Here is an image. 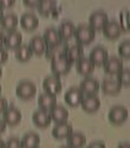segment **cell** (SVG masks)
I'll return each instance as SVG.
<instances>
[{"mask_svg": "<svg viewBox=\"0 0 130 148\" xmlns=\"http://www.w3.org/2000/svg\"><path fill=\"white\" fill-rule=\"evenodd\" d=\"M15 0H0V8L5 9V8H12L14 5H15Z\"/></svg>", "mask_w": 130, "mask_h": 148, "instance_id": "36", "label": "cell"}, {"mask_svg": "<svg viewBox=\"0 0 130 148\" xmlns=\"http://www.w3.org/2000/svg\"><path fill=\"white\" fill-rule=\"evenodd\" d=\"M6 130V123L3 121V120H0V135Z\"/></svg>", "mask_w": 130, "mask_h": 148, "instance_id": "41", "label": "cell"}, {"mask_svg": "<svg viewBox=\"0 0 130 148\" xmlns=\"http://www.w3.org/2000/svg\"><path fill=\"white\" fill-rule=\"evenodd\" d=\"M37 92V86L33 82L22 80L16 86V95L22 100H31L35 98Z\"/></svg>", "mask_w": 130, "mask_h": 148, "instance_id": "2", "label": "cell"}, {"mask_svg": "<svg viewBox=\"0 0 130 148\" xmlns=\"http://www.w3.org/2000/svg\"><path fill=\"white\" fill-rule=\"evenodd\" d=\"M101 89L107 95H117L122 90V85L115 79H104L101 84Z\"/></svg>", "mask_w": 130, "mask_h": 148, "instance_id": "23", "label": "cell"}, {"mask_svg": "<svg viewBox=\"0 0 130 148\" xmlns=\"http://www.w3.org/2000/svg\"><path fill=\"white\" fill-rule=\"evenodd\" d=\"M75 38L77 41V45L80 46H87L90 45L96 37V31L92 30L89 25L81 24L76 27L75 31Z\"/></svg>", "mask_w": 130, "mask_h": 148, "instance_id": "1", "label": "cell"}, {"mask_svg": "<svg viewBox=\"0 0 130 148\" xmlns=\"http://www.w3.org/2000/svg\"><path fill=\"white\" fill-rule=\"evenodd\" d=\"M22 148H38L41 143V137L36 132H28L21 140Z\"/></svg>", "mask_w": 130, "mask_h": 148, "instance_id": "27", "label": "cell"}, {"mask_svg": "<svg viewBox=\"0 0 130 148\" xmlns=\"http://www.w3.org/2000/svg\"><path fill=\"white\" fill-rule=\"evenodd\" d=\"M93 68L95 66L90 62L89 58H81L80 61H79L76 63V71L79 74H81V75L83 77H90V74H92V72H93Z\"/></svg>", "mask_w": 130, "mask_h": 148, "instance_id": "28", "label": "cell"}, {"mask_svg": "<svg viewBox=\"0 0 130 148\" xmlns=\"http://www.w3.org/2000/svg\"><path fill=\"white\" fill-rule=\"evenodd\" d=\"M1 75H3V69H1V67H0V78H1Z\"/></svg>", "mask_w": 130, "mask_h": 148, "instance_id": "47", "label": "cell"}, {"mask_svg": "<svg viewBox=\"0 0 130 148\" xmlns=\"http://www.w3.org/2000/svg\"><path fill=\"white\" fill-rule=\"evenodd\" d=\"M58 31H59L60 38H62V41L64 42V41H68V40H70L71 37H74L76 27L71 21H64V22H62V25H60Z\"/></svg>", "mask_w": 130, "mask_h": 148, "instance_id": "24", "label": "cell"}, {"mask_svg": "<svg viewBox=\"0 0 130 148\" xmlns=\"http://www.w3.org/2000/svg\"><path fill=\"white\" fill-rule=\"evenodd\" d=\"M4 37H5V35H4L3 32L0 31V48H1L3 46H4Z\"/></svg>", "mask_w": 130, "mask_h": 148, "instance_id": "42", "label": "cell"}, {"mask_svg": "<svg viewBox=\"0 0 130 148\" xmlns=\"http://www.w3.org/2000/svg\"><path fill=\"white\" fill-rule=\"evenodd\" d=\"M68 146L71 148H82L86 143V137L81 132H72L68 138Z\"/></svg>", "mask_w": 130, "mask_h": 148, "instance_id": "30", "label": "cell"}, {"mask_svg": "<svg viewBox=\"0 0 130 148\" xmlns=\"http://www.w3.org/2000/svg\"><path fill=\"white\" fill-rule=\"evenodd\" d=\"M55 105H57V96L55 95L43 92L38 96V106L41 110L50 111Z\"/></svg>", "mask_w": 130, "mask_h": 148, "instance_id": "21", "label": "cell"}, {"mask_svg": "<svg viewBox=\"0 0 130 148\" xmlns=\"http://www.w3.org/2000/svg\"><path fill=\"white\" fill-rule=\"evenodd\" d=\"M108 15L107 12L98 10V11H95L91 14V16L89 18V26L91 27L92 30L95 31H100V30H103V27L107 25L108 22Z\"/></svg>", "mask_w": 130, "mask_h": 148, "instance_id": "4", "label": "cell"}, {"mask_svg": "<svg viewBox=\"0 0 130 148\" xmlns=\"http://www.w3.org/2000/svg\"><path fill=\"white\" fill-rule=\"evenodd\" d=\"M66 51H68V45L65 42H60L55 46H52V47H47L45 56H47V58H49L52 61L54 58L64 57L66 54Z\"/></svg>", "mask_w": 130, "mask_h": 148, "instance_id": "22", "label": "cell"}, {"mask_svg": "<svg viewBox=\"0 0 130 148\" xmlns=\"http://www.w3.org/2000/svg\"><path fill=\"white\" fill-rule=\"evenodd\" d=\"M89 59L93 66H97V67L103 66L107 62V59H108V51L104 47H102V46H97V47H95L90 52Z\"/></svg>", "mask_w": 130, "mask_h": 148, "instance_id": "7", "label": "cell"}, {"mask_svg": "<svg viewBox=\"0 0 130 148\" xmlns=\"http://www.w3.org/2000/svg\"><path fill=\"white\" fill-rule=\"evenodd\" d=\"M49 115H50V119H52V121H54L55 123L66 122L68 121V117H69L68 110L65 109L64 106L58 105V104L49 111Z\"/></svg>", "mask_w": 130, "mask_h": 148, "instance_id": "17", "label": "cell"}, {"mask_svg": "<svg viewBox=\"0 0 130 148\" xmlns=\"http://www.w3.org/2000/svg\"><path fill=\"white\" fill-rule=\"evenodd\" d=\"M39 4V0H24V5L27 8H37Z\"/></svg>", "mask_w": 130, "mask_h": 148, "instance_id": "39", "label": "cell"}, {"mask_svg": "<svg viewBox=\"0 0 130 148\" xmlns=\"http://www.w3.org/2000/svg\"><path fill=\"white\" fill-rule=\"evenodd\" d=\"M101 84L98 80L92 77H86L81 83H80V89L83 95H96L97 91L100 90Z\"/></svg>", "mask_w": 130, "mask_h": 148, "instance_id": "8", "label": "cell"}, {"mask_svg": "<svg viewBox=\"0 0 130 148\" xmlns=\"http://www.w3.org/2000/svg\"><path fill=\"white\" fill-rule=\"evenodd\" d=\"M118 25L122 32H129L130 31V12L127 9H124L119 12V22Z\"/></svg>", "mask_w": 130, "mask_h": 148, "instance_id": "32", "label": "cell"}, {"mask_svg": "<svg viewBox=\"0 0 130 148\" xmlns=\"http://www.w3.org/2000/svg\"><path fill=\"white\" fill-rule=\"evenodd\" d=\"M1 90H3V88H1V84H0V94H1Z\"/></svg>", "mask_w": 130, "mask_h": 148, "instance_id": "48", "label": "cell"}, {"mask_svg": "<svg viewBox=\"0 0 130 148\" xmlns=\"http://www.w3.org/2000/svg\"><path fill=\"white\" fill-rule=\"evenodd\" d=\"M128 119V109L122 105H115L108 112V120L113 125H120L127 121Z\"/></svg>", "mask_w": 130, "mask_h": 148, "instance_id": "5", "label": "cell"}, {"mask_svg": "<svg viewBox=\"0 0 130 148\" xmlns=\"http://www.w3.org/2000/svg\"><path fill=\"white\" fill-rule=\"evenodd\" d=\"M22 45V35L18 31H11L7 32L4 37V46L9 49H16Z\"/></svg>", "mask_w": 130, "mask_h": 148, "instance_id": "14", "label": "cell"}, {"mask_svg": "<svg viewBox=\"0 0 130 148\" xmlns=\"http://www.w3.org/2000/svg\"><path fill=\"white\" fill-rule=\"evenodd\" d=\"M118 53L120 54V57L124 59L130 58V40H125L118 47Z\"/></svg>", "mask_w": 130, "mask_h": 148, "instance_id": "34", "label": "cell"}, {"mask_svg": "<svg viewBox=\"0 0 130 148\" xmlns=\"http://www.w3.org/2000/svg\"><path fill=\"white\" fill-rule=\"evenodd\" d=\"M118 148H130V143H128V142L120 143V145L118 146Z\"/></svg>", "mask_w": 130, "mask_h": 148, "instance_id": "43", "label": "cell"}, {"mask_svg": "<svg viewBox=\"0 0 130 148\" xmlns=\"http://www.w3.org/2000/svg\"><path fill=\"white\" fill-rule=\"evenodd\" d=\"M28 47L31 48L32 53L36 54V56H42V54L45 53V51H47V45H45L42 36L32 37L30 43H28Z\"/></svg>", "mask_w": 130, "mask_h": 148, "instance_id": "20", "label": "cell"}, {"mask_svg": "<svg viewBox=\"0 0 130 148\" xmlns=\"http://www.w3.org/2000/svg\"><path fill=\"white\" fill-rule=\"evenodd\" d=\"M104 72L110 75H118L123 71V59L119 57H108L107 62L103 64Z\"/></svg>", "mask_w": 130, "mask_h": 148, "instance_id": "11", "label": "cell"}, {"mask_svg": "<svg viewBox=\"0 0 130 148\" xmlns=\"http://www.w3.org/2000/svg\"><path fill=\"white\" fill-rule=\"evenodd\" d=\"M38 17L32 12H26L20 18V25L25 31H33L38 27Z\"/></svg>", "mask_w": 130, "mask_h": 148, "instance_id": "16", "label": "cell"}, {"mask_svg": "<svg viewBox=\"0 0 130 148\" xmlns=\"http://www.w3.org/2000/svg\"><path fill=\"white\" fill-rule=\"evenodd\" d=\"M87 148H106V145L103 142H101V141H97V142L90 143V145L87 146Z\"/></svg>", "mask_w": 130, "mask_h": 148, "instance_id": "40", "label": "cell"}, {"mask_svg": "<svg viewBox=\"0 0 130 148\" xmlns=\"http://www.w3.org/2000/svg\"><path fill=\"white\" fill-rule=\"evenodd\" d=\"M72 64L68 61V58L65 57H59V58H54L50 61V69L53 72V75H65L70 72Z\"/></svg>", "mask_w": 130, "mask_h": 148, "instance_id": "3", "label": "cell"}, {"mask_svg": "<svg viewBox=\"0 0 130 148\" xmlns=\"http://www.w3.org/2000/svg\"><path fill=\"white\" fill-rule=\"evenodd\" d=\"M3 16H4V10H3L1 8H0V18H1Z\"/></svg>", "mask_w": 130, "mask_h": 148, "instance_id": "45", "label": "cell"}, {"mask_svg": "<svg viewBox=\"0 0 130 148\" xmlns=\"http://www.w3.org/2000/svg\"><path fill=\"white\" fill-rule=\"evenodd\" d=\"M32 121L36 125L37 127L39 128H45L48 127L50 122H52V119H50L49 111H44V110H36L33 115H32Z\"/></svg>", "mask_w": 130, "mask_h": 148, "instance_id": "13", "label": "cell"}, {"mask_svg": "<svg viewBox=\"0 0 130 148\" xmlns=\"http://www.w3.org/2000/svg\"><path fill=\"white\" fill-rule=\"evenodd\" d=\"M83 96L85 95L82 94V91L79 89V88L72 86L66 92H65L64 100L69 106H71V108H76V106L81 105V101L83 99Z\"/></svg>", "mask_w": 130, "mask_h": 148, "instance_id": "10", "label": "cell"}, {"mask_svg": "<svg viewBox=\"0 0 130 148\" xmlns=\"http://www.w3.org/2000/svg\"><path fill=\"white\" fill-rule=\"evenodd\" d=\"M72 132H74L72 126L68 122L57 123L52 130V135H53L54 138H57V140H64V138H68Z\"/></svg>", "mask_w": 130, "mask_h": 148, "instance_id": "15", "label": "cell"}, {"mask_svg": "<svg viewBox=\"0 0 130 148\" xmlns=\"http://www.w3.org/2000/svg\"><path fill=\"white\" fill-rule=\"evenodd\" d=\"M9 108V105H7V100L4 98V96L0 95V114H3L4 111H5L6 109Z\"/></svg>", "mask_w": 130, "mask_h": 148, "instance_id": "37", "label": "cell"}, {"mask_svg": "<svg viewBox=\"0 0 130 148\" xmlns=\"http://www.w3.org/2000/svg\"><path fill=\"white\" fill-rule=\"evenodd\" d=\"M43 40L47 47H52V46H55L60 42H63L62 38H60V35H59V31L55 29V27H48L45 29L44 34H43Z\"/></svg>", "mask_w": 130, "mask_h": 148, "instance_id": "18", "label": "cell"}, {"mask_svg": "<svg viewBox=\"0 0 130 148\" xmlns=\"http://www.w3.org/2000/svg\"><path fill=\"white\" fill-rule=\"evenodd\" d=\"M59 148H71V147L68 146V145H65V146H62V147H59Z\"/></svg>", "mask_w": 130, "mask_h": 148, "instance_id": "46", "label": "cell"}, {"mask_svg": "<svg viewBox=\"0 0 130 148\" xmlns=\"http://www.w3.org/2000/svg\"><path fill=\"white\" fill-rule=\"evenodd\" d=\"M81 108L86 112H96L101 108V100L97 95H85L81 101Z\"/></svg>", "mask_w": 130, "mask_h": 148, "instance_id": "12", "label": "cell"}, {"mask_svg": "<svg viewBox=\"0 0 130 148\" xmlns=\"http://www.w3.org/2000/svg\"><path fill=\"white\" fill-rule=\"evenodd\" d=\"M32 56H33V53H32L31 48L28 47V45H21L20 47H17L15 49V57L17 61H20V62L30 61L32 58Z\"/></svg>", "mask_w": 130, "mask_h": 148, "instance_id": "31", "label": "cell"}, {"mask_svg": "<svg viewBox=\"0 0 130 148\" xmlns=\"http://www.w3.org/2000/svg\"><path fill=\"white\" fill-rule=\"evenodd\" d=\"M5 148H22L21 140L17 137H10L5 142Z\"/></svg>", "mask_w": 130, "mask_h": 148, "instance_id": "35", "label": "cell"}, {"mask_svg": "<svg viewBox=\"0 0 130 148\" xmlns=\"http://www.w3.org/2000/svg\"><path fill=\"white\" fill-rule=\"evenodd\" d=\"M102 31H103V35L106 38H108L110 41L117 40L118 37L122 35V30H120L117 21H108Z\"/></svg>", "mask_w": 130, "mask_h": 148, "instance_id": "19", "label": "cell"}, {"mask_svg": "<svg viewBox=\"0 0 130 148\" xmlns=\"http://www.w3.org/2000/svg\"><path fill=\"white\" fill-rule=\"evenodd\" d=\"M117 82L120 85L124 86H129L130 85V69H124L117 75Z\"/></svg>", "mask_w": 130, "mask_h": 148, "instance_id": "33", "label": "cell"}, {"mask_svg": "<svg viewBox=\"0 0 130 148\" xmlns=\"http://www.w3.org/2000/svg\"><path fill=\"white\" fill-rule=\"evenodd\" d=\"M65 57L68 58V61L70 62L71 64L72 63H77L81 58H83V47L80 46V45L70 46V47H68Z\"/></svg>", "mask_w": 130, "mask_h": 148, "instance_id": "25", "label": "cell"}, {"mask_svg": "<svg viewBox=\"0 0 130 148\" xmlns=\"http://www.w3.org/2000/svg\"><path fill=\"white\" fill-rule=\"evenodd\" d=\"M0 148H5V142H4L1 137H0Z\"/></svg>", "mask_w": 130, "mask_h": 148, "instance_id": "44", "label": "cell"}, {"mask_svg": "<svg viewBox=\"0 0 130 148\" xmlns=\"http://www.w3.org/2000/svg\"><path fill=\"white\" fill-rule=\"evenodd\" d=\"M43 89L44 92H47V94H52L57 96V94H59L63 89L62 80L57 75H48L43 80Z\"/></svg>", "mask_w": 130, "mask_h": 148, "instance_id": "6", "label": "cell"}, {"mask_svg": "<svg viewBox=\"0 0 130 148\" xmlns=\"http://www.w3.org/2000/svg\"><path fill=\"white\" fill-rule=\"evenodd\" d=\"M39 14H42L43 16H48L50 14L55 12V9H57V1L54 0H39V4L38 6Z\"/></svg>", "mask_w": 130, "mask_h": 148, "instance_id": "29", "label": "cell"}, {"mask_svg": "<svg viewBox=\"0 0 130 148\" xmlns=\"http://www.w3.org/2000/svg\"><path fill=\"white\" fill-rule=\"evenodd\" d=\"M7 58H9L7 51H6V49H4V48L1 47V48H0V64L5 63V62L7 61Z\"/></svg>", "mask_w": 130, "mask_h": 148, "instance_id": "38", "label": "cell"}, {"mask_svg": "<svg viewBox=\"0 0 130 148\" xmlns=\"http://www.w3.org/2000/svg\"><path fill=\"white\" fill-rule=\"evenodd\" d=\"M0 25L4 30H6L7 32L15 31L16 27L18 25V18L15 14H6L0 18Z\"/></svg>", "mask_w": 130, "mask_h": 148, "instance_id": "26", "label": "cell"}, {"mask_svg": "<svg viewBox=\"0 0 130 148\" xmlns=\"http://www.w3.org/2000/svg\"><path fill=\"white\" fill-rule=\"evenodd\" d=\"M21 120H22L21 111L16 108H14V106L7 108L3 112V121L6 125H9V126H16V125L21 122Z\"/></svg>", "mask_w": 130, "mask_h": 148, "instance_id": "9", "label": "cell"}]
</instances>
